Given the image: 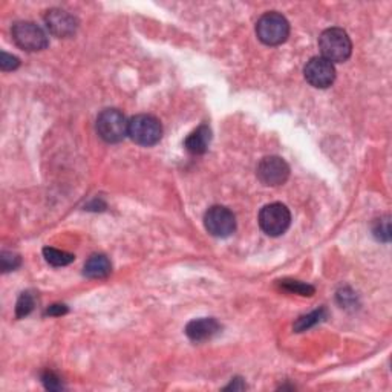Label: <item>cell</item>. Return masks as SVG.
Returning a JSON list of instances; mask_svg holds the SVG:
<instances>
[{
  "instance_id": "cell-1",
  "label": "cell",
  "mask_w": 392,
  "mask_h": 392,
  "mask_svg": "<svg viewBox=\"0 0 392 392\" xmlns=\"http://www.w3.org/2000/svg\"><path fill=\"white\" fill-rule=\"evenodd\" d=\"M318 48L323 59L331 63L346 62L353 52V43L346 31L340 28H330L318 37Z\"/></svg>"
},
{
  "instance_id": "cell-2",
  "label": "cell",
  "mask_w": 392,
  "mask_h": 392,
  "mask_svg": "<svg viewBox=\"0 0 392 392\" xmlns=\"http://www.w3.org/2000/svg\"><path fill=\"white\" fill-rule=\"evenodd\" d=\"M256 34L268 46L282 45L290 36V23L279 13H267L256 23Z\"/></svg>"
},
{
  "instance_id": "cell-3",
  "label": "cell",
  "mask_w": 392,
  "mask_h": 392,
  "mask_svg": "<svg viewBox=\"0 0 392 392\" xmlns=\"http://www.w3.org/2000/svg\"><path fill=\"white\" fill-rule=\"evenodd\" d=\"M127 135L136 144L150 147L161 140L162 126L158 118L141 113V115H135L129 120Z\"/></svg>"
},
{
  "instance_id": "cell-4",
  "label": "cell",
  "mask_w": 392,
  "mask_h": 392,
  "mask_svg": "<svg viewBox=\"0 0 392 392\" xmlns=\"http://www.w3.org/2000/svg\"><path fill=\"white\" fill-rule=\"evenodd\" d=\"M129 121L118 109H104L97 118V132L106 143H120L127 135Z\"/></svg>"
},
{
  "instance_id": "cell-5",
  "label": "cell",
  "mask_w": 392,
  "mask_h": 392,
  "mask_svg": "<svg viewBox=\"0 0 392 392\" xmlns=\"http://www.w3.org/2000/svg\"><path fill=\"white\" fill-rule=\"evenodd\" d=\"M291 214L281 202L268 204L259 214V225L268 236H281L288 230Z\"/></svg>"
},
{
  "instance_id": "cell-6",
  "label": "cell",
  "mask_w": 392,
  "mask_h": 392,
  "mask_svg": "<svg viewBox=\"0 0 392 392\" xmlns=\"http://www.w3.org/2000/svg\"><path fill=\"white\" fill-rule=\"evenodd\" d=\"M13 40L24 51H42L48 46V37L38 24L32 22H18L11 29Z\"/></svg>"
},
{
  "instance_id": "cell-7",
  "label": "cell",
  "mask_w": 392,
  "mask_h": 392,
  "mask_svg": "<svg viewBox=\"0 0 392 392\" xmlns=\"http://www.w3.org/2000/svg\"><path fill=\"white\" fill-rule=\"evenodd\" d=\"M204 225L215 238H228L236 230V218L233 211L223 206H215L207 210L204 216Z\"/></svg>"
},
{
  "instance_id": "cell-8",
  "label": "cell",
  "mask_w": 392,
  "mask_h": 392,
  "mask_svg": "<svg viewBox=\"0 0 392 392\" xmlns=\"http://www.w3.org/2000/svg\"><path fill=\"white\" fill-rule=\"evenodd\" d=\"M304 72L308 83L318 89L330 88L334 83V80H336L334 64L323 59V57H313V59L307 63Z\"/></svg>"
},
{
  "instance_id": "cell-9",
  "label": "cell",
  "mask_w": 392,
  "mask_h": 392,
  "mask_svg": "<svg viewBox=\"0 0 392 392\" xmlns=\"http://www.w3.org/2000/svg\"><path fill=\"white\" fill-rule=\"evenodd\" d=\"M290 176V167L279 157H267L259 162L258 178L265 186H281Z\"/></svg>"
},
{
  "instance_id": "cell-10",
  "label": "cell",
  "mask_w": 392,
  "mask_h": 392,
  "mask_svg": "<svg viewBox=\"0 0 392 392\" xmlns=\"http://www.w3.org/2000/svg\"><path fill=\"white\" fill-rule=\"evenodd\" d=\"M45 23L46 28L51 34L55 37H71L76 34L78 22L74 15L68 11L60 10V8H54L45 14Z\"/></svg>"
},
{
  "instance_id": "cell-11",
  "label": "cell",
  "mask_w": 392,
  "mask_h": 392,
  "mask_svg": "<svg viewBox=\"0 0 392 392\" xmlns=\"http://www.w3.org/2000/svg\"><path fill=\"white\" fill-rule=\"evenodd\" d=\"M220 330V325L214 317L195 318L186 326V334L192 342H206Z\"/></svg>"
},
{
  "instance_id": "cell-12",
  "label": "cell",
  "mask_w": 392,
  "mask_h": 392,
  "mask_svg": "<svg viewBox=\"0 0 392 392\" xmlns=\"http://www.w3.org/2000/svg\"><path fill=\"white\" fill-rule=\"evenodd\" d=\"M211 140V130L209 126L202 125L186 138V149L193 155H202L209 149Z\"/></svg>"
},
{
  "instance_id": "cell-13",
  "label": "cell",
  "mask_w": 392,
  "mask_h": 392,
  "mask_svg": "<svg viewBox=\"0 0 392 392\" xmlns=\"http://www.w3.org/2000/svg\"><path fill=\"white\" fill-rule=\"evenodd\" d=\"M112 265L104 255H92L85 264V276L89 279H104L111 274Z\"/></svg>"
},
{
  "instance_id": "cell-14",
  "label": "cell",
  "mask_w": 392,
  "mask_h": 392,
  "mask_svg": "<svg viewBox=\"0 0 392 392\" xmlns=\"http://www.w3.org/2000/svg\"><path fill=\"white\" fill-rule=\"evenodd\" d=\"M43 256L46 259V262L54 265V267L69 265L74 260V255H71V253L57 250V248H51V247L43 248Z\"/></svg>"
},
{
  "instance_id": "cell-15",
  "label": "cell",
  "mask_w": 392,
  "mask_h": 392,
  "mask_svg": "<svg viewBox=\"0 0 392 392\" xmlns=\"http://www.w3.org/2000/svg\"><path fill=\"white\" fill-rule=\"evenodd\" d=\"M326 316V312H325V308H321V309H316V312H313L312 314H308V316H304V317H300L299 321L296 322V325H294V330H296L298 332H302V331H307L312 328V326L317 325L318 322H322L323 318Z\"/></svg>"
},
{
  "instance_id": "cell-16",
  "label": "cell",
  "mask_w": 392,
  "mask_h": 392,
  "mask_svg": "<svg viewBox=\"0 0 392 392\" xmlns=\"http://www.w3.org/2000/svg\"><path fill=\"white\" fill-rule=\"evenodd\" d=\"M32 308H34V298H32V294L28 291L22 293L18 300V307H15V316L19 318L27 317L32 312Z\"/></svg>"
},
{
  "instance_id": "cell-17",
  "label": "cell",
  "mask_w": 392,
  "mask_h": 392,
  "mask_svg": "<svg viewBox=\"0 0 392 392\" xmlns=\"http://www.w3.org/2000/svg\"><path fill=\"white\" fill-rule=\"evenodd\" d=\"M282 288H285L290 293H298L300 296H313L314 288L312 285L299 282V281H282Z\"/></svg>"
},
{
  "instance_id": "cell-18",
  "label": "cell",
  "mask_w": 392,
  "mask_h": 392,
  "mask_svg": "<svg viewBox=\"0 0 392 392\" xmlns=\"http://www.w3.org/2000/svg\"><path fill=\"white\" fill-rule=\"evenodd\" d=\"M374 234L377 236V239H380V241L388 242L391 239V225H389V218L388 216L383 218V219H379L377 223H375Z\"/></svg>"
},
{
  "instance_id": "cell-19",
  "label": "cell",
  "mask_w": 392,
  "mask_h": 392,
  "mask_svg": "<svg viewBox=\"0 0 392 392\" xmlns=\"http://www.w3.org/2000/svg\"><path fill=\"white\" fill-rule=\"evenodd\" d=\"M19 64L20 60L15 55L6 52H2V55H0V68H2V71H14L19 68Z\"/></svg>"
},
{
  "instance_id": "cell-20",
  "label": "cell",
  "mask_w": 392,
  "mask_h": 392,
  "mask_svg": "<svg viewBox=\"0 0 392 392\" xmlns=\"http://www.w3.org/2000/svg\"><path fill=\"white\" fill-rule=\"evenodd\" d=\"M42 380H43L45 388L49 389V391H60V389H63V385H62L60 379L57 377V375L54 372H51V371H46L43 374Z\"/></svg>"
},
{
  "instance_id": "cell-21",
  "label": "cell",
  "mask_w": 392,
  "mask_h": 392,
  "mask_svg": "<svg viewBox=\"0 0 392 392\" xmlns=\"http://www.w3.org/2000/svg\"><path fill=\"white\" fill-rule=\"evenodd\" d=\"M20 265V258L18 255H13V253H2V270L6 272H11Z\"/></svg>"
},
{
  "instance_id": "cell-22",
  "label": "cell",
  "mask_w": 392,
  "mask_h": 392,
  "mask_svg": "<svg viewBox=\"0 0 392 392\" xmlns=\"http://www.w3.org/2000/svg\"><path fill=\"white\" fill-rule=\"evenodd\" d=\"M66 313H68V308L64 305H52V307H49L46 312V314H49V316H62Z\"/></svg>"
}]
</instances>
